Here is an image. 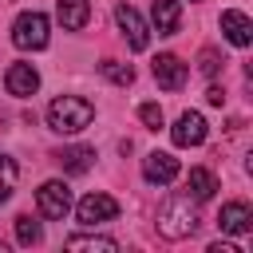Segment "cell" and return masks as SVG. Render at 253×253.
<instances>
[{
	"label": "cell",
	"mask_w": 253,
	"mask_h": 253,
	"mask_svg": "<svg viewBox=\"0 0 253 253\" xmlns=\"http://www.w3.org/2000/svg\"><path fill=\"white\" fill-rule=\"evenodd\" d=\"M198 229V202L190 194H174L158 206V233L170 241H182Z\"/></svg>",
	"instance_id": "cell-1"
},
{
	"label": "cell",
	"mask_w": 253,
	"mask_h": 253,
	"mask_svg": "<svg viewBox=\"0 0 253 253\" xmlns=\"http://www.w3.org/2000/svg\"><path fill=\"white\" fill-rule=\"evenodd\" d=\"M91 119H95V107L83 95H59L47 103V126L55 134H79L83 126H91Z\"/></svg>",
	"instance_id": "cell-2"
},
{
	"label": "cell",
	"mask_w": 253,
	"mask_h": 253,
	"mask_svg": "<svg viewBox=\"0 0 253 253\" xmlns=\"http://www.w3.org/2000/svg\"><path fill=\"white\" fill-rule=\"evenodd\" d=\"M47 36H51V24L43 12H20L16 24H12V43L20 51H40L47 47Z\"/></svg>",
	"instance_id": "cell-3"
},
{
	"label": "cell",
	"mask_w": 253,
	"mask_h": 253,
	"mask_svg": "<svg viewBox=\"0 0 253 253\" xmlns=\"http://www.w3.org/2000/svg\"><path fill=\"white\" fill-rule=\"evenodd\" d=\"M36 206H40V213H43V217L63 221V217H67V210H71V190H67V182H59V178L43 182V186L36 190Z\"/></svg>",
	"instance_id": "cell-4"
},
{
	"label": "cell",
	"mask_w": 253,
	"mask_h": 253,
	"mask_svg": "<svg viewBox=\"0 0 253 253\" xmlns=\"http://www.w3.org/2000/svg\"><path fill=\"white\" fill-rule=\"evenodd\" d=\"M115 24L123 28L130 51H146V47H150V28H146V20H142L130 4H119V8H115Z\"/></svg>",
	"instance_id": "cell-5"
},
{
	"label": "cell",
	"mask_w": 253,
	"mask_h": 253,
	"mask_svg": "<svg viewBox=\"0 0 253 253\" xmlns=\"http://www.w3.org/2000/svg\"><path fill=\"white\" fill-rule=\"evenodd\" d=\"M75 217H79L83 225L115 221V217H119V202H115L111 194H87V198H79V206H75Z\"/></svg>",
	"instance_id": "cell-6"
},
{
	"label": "cell",
	"mask_w": 253,
	"mask_h": 253,
	"mask_svg": "<svg viewBox=\"0 0 253 253\" xmlns=\"http://www.w3.org/2000/svg\"><path fill=\"white\" fill-rule=\"evenodd\" d=\"M206 134H210V126H206V119H202L198 111H182V115H178V123L170 126L174 146H202V142H206Z\"/></svg>",
	"instance_id": "cell-7"
},
{
	"label": "cell",
	"mask_w": 253,
	"mask_h": 253,
	"mask_svg": "<svg viewBox=\"0 0 253 253\" xmlns=\"http://www.w3.org/2000/svg\"><path fill=\"white\" fill-rule=\"evenodd\" d=\"M142 178H146V182H154V186H170V182L178 178V158H174V154H166V150L146 154V158H142Z\"/></svg>",
	"instance_id": "cell-8"
},
{
	"label": "cell",
	"mask_w": 253,
	"mask_h": 253,
	"mask_svg": "<svg viewBox=\"0 0 253 253\" xmlns=\"http://www.w3.org/2000/svg\"><path fill=\"white\" fill-rule=\"evenodd\" d=\"M4 87H8V95L28 99V95L40 91V71H36L32 63H12V67L4 71Z\"/></svg>",
	"instance_id": "cell-9"
},
{
	"label": "cell",
	"mask_w": 253,
	"mask_h": 253,
	"mask_svg": "<svg viewBox=\"0 0 253 253\" xmlns=\"http://www.w3.org/2000/svg\"><path fill=\"white\" fill-rule=\"evenodd\" d=\"M154 79H158L162 91H182V83H186V63H182L178 55L162 51V55L154 59Z\"/></svg>",
	"instance_id": "cell-10"
},
{
	"label": "cell",
	"mask_w": 253,
	"mask_h": 253,
	"mask_svg": "<svg viewBox=\"0 0 253 253\" xmlns=\"http://www.w3.org/2000/svg\"><path fill=\"white\" fill-rule=\"evenodd\" d=\"M217 225H221V233L241 237V233H249V229H253V210H249L245 202H225V206H221V213H217Z\"/></svg>",
	"instance_id": "cell-11"
},
{
	"label": "cell",
	"mask_w": 253,
	"mask_h": 253,
	"mask_svg": "<svg viewBox=\"0 0 253 253\" xmlns=\"http://www.w3.org/2000/svg\"><path fill=\"white\" fill-rule=\"evenodd\" d=\"M221 32H225V40H229L233 47H249V43H253V20H249L245 12H237V8L221 12Z\"/></svg>",
	"instance_id": "cell-12"
},
{
	"label": "cell",
	"mask_w": 253,
	"mask_h": 253,
	"mask_svg": "<svg viewBox=\"0 0 253 253\" xmlns=\"http://www.w3.org/2000/svg\"><path fill=\"white\" fill-rule=\"evenodd\" d=\"M150 20H154V32H158V36H174L178 24H182V4H178V0H154Z\"/></svg>",
	"instance_id": "cell-13"
},
{
	"label": "cell",
	"mask_w": 253,
	"mask_h": 253,
	"mask_svg": "<svg viewBox=\"0 0 253 253\" xmlns=\"http://www.w3.org/2000/svg\"><path fill=\"white\" fill-rule=\"evenodd\" d=\"M55 16H59V24L67 32H79L91 20V4L87 0H55Z\"/></svg>",
	"instance_id": "cell-14"
},
{
	"label": "cell",
	"mask_w": 253,
	"mask_h": 253,
	"mask_svg": "<svg viewBox=\"0 0 253 253\" xmlns=\"http://www.w3.org/2000/svg\"><path fill=\"white\" fill-rule=\"evenodd\" d=\"M55 162L63 166V174H87L95 166V150L91 146H63L55 154Z\"/></svg>",
	"instance_id": "cell-15"
},
{
	"label": "cell",
	"mask_w": 253,
	"mask_h": 253,
	"mask_svg": "<svg viewBox=\"0 0 253 253\" xmlns=\"http://www.w3.org/2000/svg\"><path fill=\"white\" fill-rule=\"evenodd\" d=\"M213 190H217V178H213L206 166H194V170H190V178H186V194H190L194 202H210V198H213Z\"/></svg>",
	"instance_id": "cell-16"
},
{
	"label": "cell",
	"mask_w": 253,
	"mask_h": 253,
	"mask_svg": "<svg viewBox=\"0 0 253 253\" xmlns=\"http://www.w3.org/2000/svg\"><path fill=\"white\" fill-rule=\"evenodd\" d=\"M63 245H67L71 253H75V249H91V253H95V249H99V253H115V249H119L115 237H99V233H75V237H67Z\"/></svg>",
	"instance_id": "cell-17"
},
{
	"label": "cell",
	"mask_w": 253,
	"mask_h": 253,
	"mask_svg": "<svg viewBox=\"0 0 253 253\" xmlns=\"http://www.w3.org/2000/svg\"><path fill=\"white\" fill-rule=\"evenodd\" d=\"M16 241H20L24 249L40 245V241H43V229H40V221H32L28 213H20V217H16Z\"/></svg>",
	"instance_id": "cell-18"
},
{
	"label": "cell",
	"mask_w": 253,
	"mask_h": 253,
	"mask_svg": "<svg viewBox=\"0 0 253 253\" xmlns=\"http://www.w3.org/2000/svg\"><path fill=\"white\" fill-rule=\"evenodd\" d=\"M99 71H103L111 83H119V87H130V83H134V67H130V63H119V59H103V63H99Z\"/></svg>",
	"instance_id": "cell-19"
},
{
	"label": "cell",
	"mask_w": 253,
	"mask_h": 253,
	"mask_svg": "<svg viewBox=\"0 0 253 253\" xmlns=\"http://www.w3.org/2000/svg\"><path fill=\"white\" fill-rule=\"evenodd\" d=\"M16 178H20L16 162H12L8 154H0V202H8V198H12V190H16Z\"/></svg>",
	"instance_id": "cell-20"
},
{
	"label": "cell",
	"mask_w": 253,
	"mask_h": 253,
	"mask_svg": "<svg viewBox=\"0 0 253 253\" xmlns=\"http://www.w3.org/2000/svg\"><path fill=\"white\" fill-rule=\"evenodd\" d=\"M138 119H142V126H146V130H158V126L166 123L158 103H142V107H138Z\"/></svg>",
	"instance_id": "cell-21"
},
{
	"label": "cell",
	"mask_w": 253,
	"mask_h": 253,
	"mask_svg": "<svg viewBox=\"0 0 253 253\" xmlns=\"http://www.w3.org/2000/svg\"><path fill=\"white\" fill-rule=\"evenodd\" d=\"M221 63H225V59H221L213 47H206V51L198 55V67H202V75H217V67H221Z\"/></svg>",
	"instance_id": "cell-22"
},
{
	"label": "cell",
	"mask_w": 253,
	"mask_h": 253,
	"mask_svg": "<svg viewBox=\"0 0 253 253\" xmlns=\"http://www.w3.org/2000/svg\"><path fill=\"white\" fill-rule=\"evenodd\" d=\"M206 103H210V107H221V103H225V91H221V87H210V91H206Z\"/></svg>",
	"instance_id": "cell-23"
},
{
	"label": "cell",
	"mask_w": 253,
	"mask_h": 253,
	"mask_svg": "<svg viewBox=\"0 0 253 253\" xmlns=\"http://www.w3.org/2000/svg\"><path fill=\"white\" fill-rule=\"evenodd\" d=\"M210 253H241V249H237V245H229V241H213V245H210Z\"/></svg>",
	"instance_id": "cell-24"
},
{
	"label": "cell",
	"mask_w": 253,
	"mask_h": 253,
	"mask_svg": "<svg viewBox=\"0 0 253 253\" xmlns=\"http://www.w3.org/2000/svg\"><path fill=\"white\" fill-rule=\"evenodd\" d=\"M0 253H4V241H0Z\"/></svg>",
	"instance_id": "cell-25"
}]
</instances>
